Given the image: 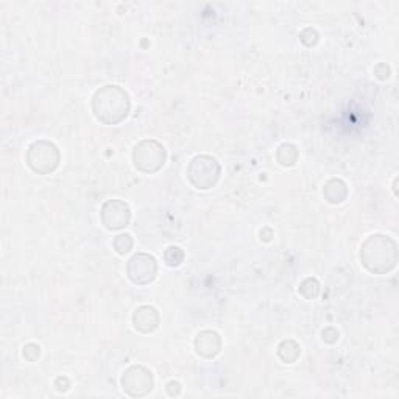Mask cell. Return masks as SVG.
<instances>
[{
	"label": "cell",
	"instance_id": "obj_1",
	"mask_svg": "<svg viewBox=\"0 0 399 399\" xmlns=\"http://www.w3.org/2000/svg\"><path fill=\"white\" fill-rule=\"evenodd\" d=\"M360 260L365 269L374 275H385L396 267L398 245L389 236L374 234L362 243Z\"/></svg>",
	"mask_w": 399,
	"mask_h": 399
},
{
	"label": "cell",
	"instance_id": "obj_2",
	"mask_svg": "<svg viewBox=\"0 0 399 399\" xmlns=\"http://www.w3.org/2000/svg\"><path fill=\"white\" fill-rule=\"evenodd\" d=\"M94 116L105 125L121 123L130 112V97L121 86L100 88L92 97Z\"/></svg>",
	"mask_w": 399,
	"mask_h": 399
},
{
	"label": "cell",
	"instance_id": "obj_3",
	"mask_svg": "<svg viewBox=\"0 0 399 399\" xmlns=\"http://www.w3.org/2000/svg\"><path fill=\"white\" fill-rule=\"evenodd\" d=\"M59 154L58 147L49 141H37L28 147L27 150V164L34 174L49 175L58 167Z\"/></svg>",
	"mask_w": 399,
	"mask_h": 399
},
{
	"label": "cell",
	"instance_id": "obj_4",
	"mask_svg": "<svg viewBox=\"0 0 399 399\" xmlns=\"http://www.w3.org/2000/svg\"><path fill=\"white\" fill-rule=\"evenodd\" d=\"M165 159H167V152L158 141L145 139L134 147L133 163L134 167L142 174H154L163 169Z\"/></svg>",
	"mask_w": 399,
	"mask_h": 399
},
{
	"label": "cell",
	"instance_id": "obj_5",
	"mask_svg": "<svg viewBox=\"0 0 399 399\" xmlns=\"http://www.w3.org/2000/svg\"><path fill=\"white\" fill-rule=\"evenodd\" d=\"M187 178L196 189L206 190L216 186L220 178V164L209 154H198L190 161Z\"/></svg>",
	"mask_w": 399,
	"mask_h": 399
},
{
	"label": "cell",
	"instance_id": "obj_6",
	"mask_svg": "<svg viewBox=\"0 0 399 399\" xmlns=\"http://www.w3.org/2000/svg\"><path fill=\"white\" fill-rule=\"evenodd\" d=\"M122 385L130 396H145L153 389V373L142 365H133L123 373Z\"/></svg>",
	"mask_w": 399,
	"mask_h": 399
},
{
	"label": "cell",
	"instance_id": "obj_7",
	"mask_svg": "<svg viewBox=\"0 0 399 399\" xmlns=\"http://www.w3.org/2000/svg\"><path fill=\"white\" fill-rule=\"evenodd\" d=\"M127 273H128V278L134 284H139V285L150 284L153 283V279L156 278V273H158L156 259H154L153 256L145 254V253L134 254L133 258L128 260Z\"/></svg>",
	"mask_w": 399,
	"mask_h": 399
},
{
	"label": "cell",
	"instance_id": "obj_8",
	"mask_svg": "<svg viewBox=\"0 0 399 399\" xmlns=\"http://www.w3.org/2000/svg\"><path fill=\"white\" fill-rule=\"evenodd\" d=\"M100 217H102V223L110 231H119L130 223L131 211L122 200H108L102 206Z\"/></svg>",
	"mask_w": 399,
	"mask_h": 399
},
{
	"label": "cell",
	"instance_id": "obj_9",
	"mask_svg": "<svg viewBox=\"0 0 399 399\" xmlns=\"http://www.w3.org/2000/svg\"><path fill=\"white\" fill-rule=\"evenodd\" d=\"M195 349L205 359H212L222 349V338L216 331H201L195 338Z\"/></svg>",
	"mask_w": 399,
	"mask_h": 399
},
{
	"label": "cell",
	"instance_id": "obj_10",
	"mask_svg": "<svg viewBox=\"0 0 399 399\" xmlns=\"http://www.w3.org/2000/svg\"><path fill=\"white\" fill-rule=\"evenodd\" d=\"M133 325L138 331L148 334L159 325V314L153 306H141L133 314Z\"/></svg>",
	"mask_w": 399,
	"mask_h": 399
},
{
	"label": "cell",
	"instance_id": "obj_11",
	"mask_svg": "<svg viewBox=\"0 0 399 399\" xmlns=\"http://www.w3.org/2000/svg\"><path fill=\"white\" fill-rule=\"evenodd\" d=\"M323 195H325L326 201H329V203H332V205H338V203H342L345 198H347L348 187H347V184H345V181L336 180L334 178V180H329L325 184Z\"/></svg>",
	"mask_w": 399,
	"mask_h": 399
},
{
	"label": "cell",
	"instance_id": "obj_12",
	"mask_svg": "<svg viewBox=\"0 0 399 399\" xmlns=\"http://www.w3.org/2000/svg\"><path fill=\"white\" fill-rule=\"evenodd\" d=\"M301 354L300 345L294 340H284L279 343L278 347V356L279 359L285 363H294Z\"/></svg>",
	"mask_w": 399,
	"mask_h": 399
},
{
	"label": "cell",
	"instance_id": "obj_13",
	"mask_svg": "<svg viewBox=\"0 0 399 399\" xmlns=\"http://www.w3.org/2000/svg\"><path fill=\"white\" fill-rule=\"evenodd\" d=\"M276 158H278V163L284 165V167H290V165H294L298 161L296 147L291 144H283L278 148Z\"/></svg>",
	"mask_w": 399,
	"mask_h": 399
},
{
	"label": "cell",
	"instance_id": "obj_14",
	"mask_svg": "<svg viewBox=\"0 0 399 399\" xmlns=\"http://www.w3.org/2000/svg\"><path fill=\"white\" fill-rule=\"evenodd\" d=\"M300 294L306 298V300H314L315 296L320 294V284L315 278H307L300 285Z\"/></svg>",
	"mask_w": 399,
	"mask_h": 399
},
{
	"label": "cell",
	"instance_id": "obj_15",
	"mask_svg": "<svg viewBox=\"0 0 399 399\" xmlns=\"http://www.w3.org/2000/svg\"><path fill=\"white\" fill-rule=\"evenodd\" d=\"M164 259H165V262H167V265H170V267L181 265V262L184 260L183 249L178 248V247H169L164 253Z\"/></svg>",
	"mask_w": 399,
	"mask_h": 399
},
{
	"label": "cell",
	"instance_id": "obj_16",
	"mask_svg": "<svg viewBox=\"0 0 399 399\" xmlns=\"http://www.w3.org/2000/svg\"><path fill=\"white\" fill-rule=\"evenodd\" d=\"M112 245H114L116 248V252L119 254H127L131 248H133V239H131V236L127 234H119L114 242H112Z\"/></svg>",
	"mask_w": 399,
	"mask_h": 399
},
{
	"label": "cell",
	"instance_id": "obj_17",
	"mask_svg": "<svg viewBox=\"0 0 399 399\" xmlns=\"http://www.w3.org/2000/svg\"><path fill=\"white\" fill-rule=\"evenodd\" d=\"M41 354V348L38 347V345H34V343H28L25 348H23V357H25L27 360L30 362H34L39 357Z\"/></svg>",
	"mask_w": 399,
	"mask_h": 399
},
{
	"label": "cell",
	"instance_id": "obj_18",
	"mask_svg": "<svg viewBox=\"0 0 399 399\" xmlns=\"http://www.w3.org/2000/svg\"><path fill=\"white\" fill-rule=\"evenodd\" d=\"M321 336H323V340L326 343H336L338 340V331L336 329V327H326V329L321 332Z\"/></svg>",
	"mask_w": 399,
	"mask_h": 399
},
{
	"label": "cell",
	"instance_id": "obj_19",
	"mask_svg": "<svg viewBox=\"0 0 399 399\" xmlns=\"http://www.w3.org/2000/svg\"><path fill=\"white\" fill-rule=\"evenodd\" d=\"M167 391H169L170 396H178V395H180V391H181L180 382H175V380H172V382L167 384Z\"/></svg>",
	"mask_w": 399,
	"mask_h": 399
}]
</instances>
